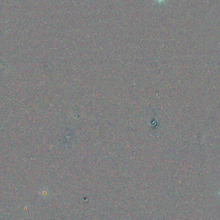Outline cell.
<instances>
[{
  "label": "cell",
  "mask_w": 220,
  "mask_h": 220,
  "mask_svg": "<svg viewBox=\"0 0 220 220\" xmlns=\"http://www.w3.org/2000/svg\"><path fill=\"white\" fill-rule=\"evenodd\" d=\"M39 195L41 197L46 198L47 197H49V191H48V189H46L45 188L41 189L40 190V191H39Z\"/></svg>",
  "instance_id": "obj_1"
},
{
  "label": "cell",
  "mask_w": 220,
  "mask_h": 220,
  "mask_svg": "<svg viewBox=\"0 0 220 220\" xmlns=\"http://www.w3.org/2000/svg\"><path fill=\"white\" fill-rule=\"evenodd\" d=\"M155 1L157 2H159V3H162V2H163L165 1V0H155Z\"/></svg>",
  "instance_id": "obj_2"
},
{
  "label": "cell",
  "mask_w": 220,
  "mask_h": 220,
  "mask_svg": "<svg viewBox=\"0 0 220 220\" xmlns=\"http://www.w3.org/2000/svg\"><path fill=\"white\" fill-rule=\"evenodd\" d=\"M219 195H220V191H219Z\"/></svg>",
  "instance_id": "obj_3"
}]
</instances>
